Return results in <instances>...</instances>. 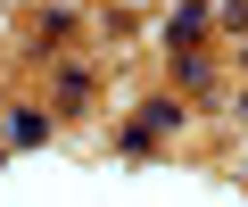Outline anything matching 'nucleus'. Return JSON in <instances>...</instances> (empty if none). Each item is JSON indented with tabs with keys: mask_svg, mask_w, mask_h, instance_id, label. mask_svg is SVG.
I'll use <instances>...</instances> for the list:
<instances>
[{
	"mask_svg": "<svg viewBox=\"0 0 248 207\" xmlns=\"http://www.w3.org/2000/svg\"><path fill=\"white\" fill-rule=\"evenodd\" d=\"M182 116H190L182 99H149V108H141L133 125H124V149H133V158H149L157 141H174V133H182Z\"/></svg>",
	"mask_w": 248,
	"mask_h": 207,
	"instance_id": "f257e3e1",
	"label": "nucleus"
},
{
	"mask_svg": "<svg viewBox=\"0 0 248 207\" xmlns=\"http://www.w3.org/2000/svg\"><path fill=\"white\" fill-rule=\"evenodd\" d=\"M50 141V108H9V149H33Z\"/></svg>",
	"mask_w": 248,
	"mask_h": 207,
	"instance_id": "f03ea898",
	"label": "nucleus"
},
{
	"mask_svg": "<svg viewBox=\"0 0 248 207\" xmlns=\"http://www.w3.org/2000/svg\"><path fill=\"white\" fill-rule=\"evenodd\" d=\"M207 33V0H174V17H166V42H190Z\"/></svg>",
	"mask_w": 248,
	"mask_h": 207,
	"instance_id": "7ed1b4c3",
	"label": "nucleus"
},
{
	"mask_svg": "<svg viewBox=\"0 0 248 207\" xmlns=\"http://www.w3.org/2000/svg\"><path fill=\"white\" fill-rule=\"evenodd\" d=\"M240 66H248V50H240Z\"/></svg>",
	"mask_w": 248,
	"mask_h": 207,
	"instance_id": "20e7f679",
	"label": "nucleus"
}]
</instances>
